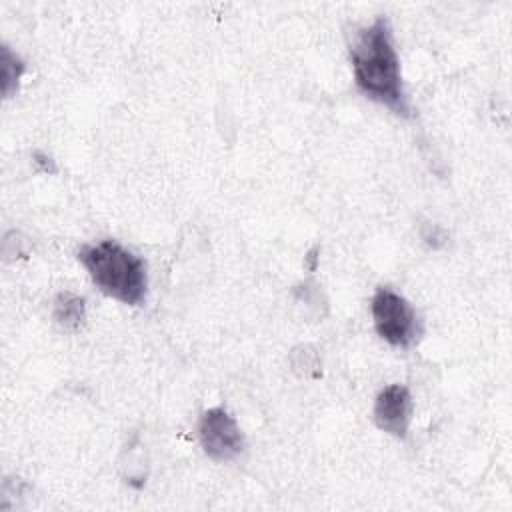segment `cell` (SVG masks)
Returning <instances> with one entry per match:
<instances>
[{"mask_svg":"<svg viewBox=\"0 0 512 512\" xmlns=\"http://www.w3.org/2000/svg\"><path fill=\"white\" fill-rule=\"evenodd\" d=\"M350 62L356 88L370 100L390 108L398 116H410V104L402 84L400 58L394 48L388 18L356 30L350 42Z\"/></svg>","mask_w":512,"mask_h":512,"instance_id":"1","label":"cell"},{"mask_svg":"<svg viewBox=\"0 0 512 512\" xmlns=\"http://www.w3.org/2000/svg\"><path fill=\"white\" fill-rule=\"evenodd\" d=\"M78 260L84 264L92 282L106 296L128 304L140 306L146 298L148 276L146 262L114 240H102L82 246Z\"/></svg>","mask_w":512,"mask_h":512,"instance_id":"2","label":"cell"},{"mask_svg":"<svg viewBox=\"0 0 512 512\" xmlns=\"http://www.w3.org/2000/svg\"><path fill=\"white\" fill-rule=\"evenodd\" d=\"M374 328L382 340L396 348H410L422 334L416 310L412 304L394 292L380 286L370 302Z\"/></svg>","mask_w":512,"mask_h":512,"instance_id":"3","label":"cell"},{"mask_svg":"<svg viewBox=\"0 0 512 512\" xmlns=\"http://www.w3.org/2000/svg\"><path fill=\"white\" fill-rule=\"evenodd\" d=\"M198 438L206 456L216 462L234 460L244 450V436L238 422L220 406L200 416Z\"/></svg>","mask_w":512,"mask_h":512,"instance_id":"4","label":"cell"},{"mask_svg":"<svg viewBox=\"0 0 512 512\" xmlns=\"http://www.w3.org/2000/svg\"><path fill=\"white\" fill-rule=\"evenodd\" d=\"M412 418V396L402 384H390L374 400V422L380 430L406 438Z\"/></svg>","mask_w":512,"mask_h":512,"instance_id":"5","label":"cell"},{"mask_svg":"<svg viewBox=\"0 0 512 512\" xmlns=\"http://www.w3.org/2000/svg\"><path fill=\"white\" fill-rule=\"evenodd\" d=\"M54 320L66 332H76L86 320V304L74 292H60L54 298Z\"/></svg>","mask_w":512,"mask_h":512,"instance_id":"6","label":"cell"},{"mask_svg":"<svg viewBox=\"0 0 512 512\" xmlns=\"http://www.w3.org/2000/svg\"><path fill=\"white\" fill-rule=\"evenodd\" d=\"M2 92L4 96H10L18 88V80L24 74V62L8 48L2 46Z\"/></svg>","mask_w":512,"mask_h":512,"instance_id":"7","label":"cell"},{"mask_svg":"<svg viewBox=\"0 0 512 512\" xmlns=\"http://www.w3.org/2000/svg\"><path fill=\"white\" fill-rule=\"evenodd\" d=\"M34 164H36V168L40 172H46V174H54L56 172L54 160L48 154H44V152H34Z\"/></svg>","mask_w":512,"mask_h":512,"instance_id":"8","label":"cell"}]
</instances>
